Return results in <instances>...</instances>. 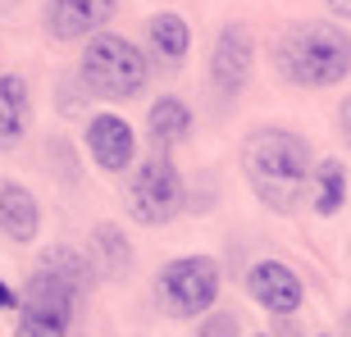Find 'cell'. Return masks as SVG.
Listing matches in <instances>:
<instances>
[{
	"label": "cell",
	"mask_w": 351,
	"mask_h": 337,
	"mask_svg": "<svg viewBox=\"0 0 351 337\" xmlns=\"http://www.w3.org/2000/svg\"><path fill=\"white\" fill-rule=\"evenodd\" d=\"M274 68L306 91L342 87L351 73V32L342 23H292L274 41Z\"/></svg>",
	"instance_id": "obj_2"
},
{
	"label": "cell",
	"mask_w": 351,
	"mask_h": 337,
	"mask_svg": "<svg viewBox=\"0 0 351 337\" xmlns=\"http://www.w3.org/2000/svg\"><path fill=\"white\" fill-rule=\"evenodd\" d=\"M196 337H242V328H237L233 314H223V310H210L206 319H201V333Z\"/></svg>",
	"instance_id": "obj_18"
},
{
	"label": "cell",
	"mask_w": 351,
	"mask_h": 337,
	"mask_svg": "<svg viewBox=\"0 0 351 337\" xmlns=\"http://www.w3.org/2000/svg\"><path fill=\"white\" fill-rule=\"evenodd\" d=\"M256 68V37L247 23H223L210 51V87L219 96H242Z\"/></svg>",
	"instance_id": "obj_7"
},
{
	"label": "cell",
	"mask_w": 351,
	"mask_h": 337,
	"mask_svg": "<svg viewBox=\"0 0 351 337\" xmlns=\"http://www.w3.org/2000/svg\"><path fill=\"white\" fill-rule=\"evenodd\" d=\"M247 292L256 305H265L269 314H297L306 301V283L301 273L283 260H256L247 273Z\"/></svg>",
	"instance_id": "obj_8"
},
{
	"label": "cell",
	"mask_w": 351,
	"mask_h": 337,
	"mask_svg": "<svg viewBox=\"0 0 351 337\" xmlns=\"http://www.w3.org/2000/svg\"><path fill=\"white\" fill-rule=\"evenodd\" d=\"M333 18H351V0H324Z\"/></svg>",
	"instance_id": "obj_20"
},
{
	"label": "cell",
	"mask_w": 351,
	"mask_h": 337,
	"mask_svg": "<svg viewBox=\"0 0 351 337\" xmlns=\"http://www.w3.org/2000/svg\"><path fill=\"white\" fill-rule=\"evenodd\" d=\"M261 337H265V333H261Z\"/></svg>",
	"instance_id": "obj_24"
},
{
	"label": "cell",
	"mask_w": 351,
	"mask_h": 337,
	"mask_svg": "<svg viewBox=\"0 0 351 337\" xmlns=\"http://www.w3.org/2000/svg\"><path fill=\"white\" fill-rule=\"evenodd\" d=\"M82 297L73 287H64L60 278L32 269V278L19 292V324L14 337H69L73 314H78Z\"/></svg>",
	"instance_id": "obj_6"
},
{
	"label": "cell",
	"mask_w": 351,
	"mask_h": 337,
	"mask_svg": "<svg viewBox=\"0 0 351 337\" xmlns=\"http://www.w3.org/2000/svg\"><path fill=\"white\" fill-rule=\"evenodd\" d=\"M146 51H151L156 64L178 68L187 60V51H192V27H187V18L182 14H156L146 23Z\"/></svg>",
	"instance_id": "obj_14"
},
{
	"label": "cell",
	"mask_w": 351,
	"mask_h": 337,
	"mask_svg": "<svg viewBox=\"0 0 351 337\" xmlns=\"http://www.w3.org/2000/svg\"><path fill=\"white\" fill-rule=\"evenodd\" d=\"M41 233V205L23 182H0V237L14 247H27Z\"/></svg>",
	"instance_id": "obj_11"
},
{
	"label": "cell",
	"mask_w": 351,
	"mask_h": 337,
	"mask_svg": "<svg viewBox=\"0 0 351 337\" xmlns=\"http://www.w3.org/2000/svg\"><path fill=\"white\" fill-rule=\"evenodd\" d=\"M311 142L292 128H256L242 142V178L265 210L297 214L311 192Z\"/></svg>",
	"instance_id": "obj_1"
},
{
	"label": "cell",
	"mask_w": 351,
	"mask_h": 337,
	"mask_svg": "<svg viewBox=\"0 0 351 337\" xmlns=\"http://www.w3.org/2000/svg\"><path fill=\"white\" fill-rule=\"evenodd\" d=\"M119 0H46V32L51 41H87L105 32Z\"/></svg>",
	"instance_id": "obj_9"
},
{
	"label": "cell",
	"mask_w": 351,
	"mask_h": 337,
	"mask_svg": "<svg viewBox=\"0 0 351 337\" xmlns=\"http://www.w3.org/2000/svg\"><path fill=\"white\" fill-rule=\"evenodd\" d=\"M128 219L142 223V228H165L182 214V178H178V164L169 155H146L142 164H132V178H128Z\"/></svg>",
	"instance_id": "obj_5"
},
{
	"label": "cell",
	"mask_w": 351,
	"mask_h": 337,
	"mask_svg": "<svg viewBox=\"0 0 351 337\" xmlns=\"http://www.w3.org/2000/svg\"><path fill=\"white\" fill-rule=\"evenodd\" d=\"M342 201H347V168H342V160H319V164L311 168V205H315V214L333 219V214L342 210Z\"/></svg>",
	"instance_id": "obj_16"
},
{
	"label": "cell",
	"mask_w": 351,
	"mask_h": 337,
	"mask_svg": "<svg viewBox=\"0 0 351 337\" xmlns=\"http://www.w3.org/2000/svg\"><path fill=\"white\" fill-rule=\"evenodd\" d=\"M78 78H82V87H87L91 96H101V101H132V96L146 87V78H151V60H146L128 37L96 32V37H87Z\"/></svg>",
	"instance_id": "obj_3"
},
{
	"label": "cell",
	"mask_w": 351,
	"mask_h": 337,
	"mask_svg": "<svg viewBox=\"0 0 351 337\" xmlns=\"http://www.w3.org/2000/svg\"><path fill=\"white\" fill-rule=\"evenodd\" d=\"M37 269L51 273V278H60L64 287H73L82 301L91 297V264H87V260H82L73 247H51V251H41Z\"/></svg>",
	"instance_id": "obj_17"
},
{
	"label": "cell",
	"mask_w": 351,
	"mask_h": 337,
	"mask_svg": "<svg viewBox=\"0 0 351 337\" xmlns=\"http://www.w3.org/2000/svg\"><path fill=\"white\" fill-rule=\"evenodd\" d=\"M319 337H328V333H319Z\"/></svg>",
	"instance_id": "obj_23"
},
{
	"label": "cell",
	"mask_w": 351,
	"mask_h": 337,
	"mask_svg": "<svg viewBox=\"0 0 351 337\" xmlns=\"http://www.w3.org/2000/svg\"><path fill=\"white\" fill-rule=\"evenodd\" d=\"M19 305V297H14V287L10 283H0V310H14Z\"/></svg>",
	"instance_id": "obj_21"
},
{
	"label": "cell",
	"mask_w": 351,
	"mask_h": 337,
	"mask_svg": "<svg viewBox=\"0 0 351 337\" xmlns=\"http://www.w3.org/2000/svg\"><path fill=\"white\" fill-rule=\"evenodd\" d=\"M27 128H32V91H27V78L0 73V151L23 146Z\"/></svg>",
	"instance_id": "obj_12"
},
{
	"label": "cell",
	"mask_w": 351,
	"mask_h": 337,
	"mask_svg": "<svg viewBox=\"0 0 351 337\" xmlns=\"http://www.w3.org/2000/svg\"><path fill=\"white\" fill-rule=\"evenodd\" d=\"M338 132H342V142L351 146V96H342V105H338Z\"/></svg>",
	"instance_id": "obj_19"
},
{
	"label": "cell",
	"mask_w": 351,
	"mask_h": 337,
	"mask_svg": "<svg viewBox=\"0 0 351 337\" xmlns=\"http://www.w3.org/2000/svg\"><path fill=\"white\" fill-rule=\"evenodd\" d=\"M87 155L96 160V168H105V173L132 168V155H137V132H132V123L119 118V114L87 118Z\"/></svg>",
	"instance_id": "obj_10"
},
{
	"label": "cell",
	"mask_w": 351,
	"mask_h": 337,
	"mask_svg": "<svg viewBox=\"0 0 351 337\" xmlns=\"http://www.w3.org/2000/svg\"><path fill=\"white\" fill-rule=\"evenodd\" d=\"M342 333H347V337H351V310H347V319H342Z\"/></svg>",
	"instance_id": "obj_22"
},
{
	"label": "cell",
	"mask_w": 351,
	"mask_h": 337,
	"mask_svg": "<svg viewBox=\"0 0 351 337\" xmlns=\"http://www.w3.org/2000/svg\"><path fill=\"white\" fill-rule=\"evenodd\" d=\"M219 260L210 255H178L169 260L156 278V301L160 310L169 314V319H206L215 310V301H219Z\"/></svg>",
	"instance_id": "obj_4"
},
{
	"label": "cell",
	"mask_w": 351,
	"mask_h": 337,
	"mask_svg": "<svg viewBox=\"0 0 351 337\" xmlns=\"http://www.w3.org/2000/svg\"><path fill=\"white\" fill-rule=\"evenodd\" d=\"M87 242H91V255H96V269L105 278H123L132 269V247H128V237H123L119 223H96Z\"/></svg>",
	"instance_id": "obj_15"
},
{
	"label": "cell",
	"mask_w": 351,
	"mask_h": 337,
	"mask_svg": "<svg viewBox=\"0 0 351 337\" xmlns=\"http://www.w3.org/2000/svg\"><path fill=\"white\" fill-rule=\"evenodd\" d=\"M146 137L160 155H169L173 146H182L192 137V110L178 101V96H160L151 110H146Z\"/></svg>",
	"instance_id": "obj_13"
}]
</instances>
